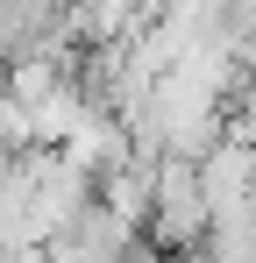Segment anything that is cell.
I'll return each instance as SVG.
<instances>
[{"instance_id":"7a4b0ae2","label":"cell","mask_w":256,"mask_h":263,"mask_svg":"<svg viewBox=\"0 0 256 263\" xmlns=\"http://www.w3.org/2000/svg\"><path fill=\"white\" fill-rule=\"evenodd\" d=\"M71 14H79L93 36H121L128 22H135V0H71Z\"/></svg>"},{"instance_id":"6da1fadb","label":"cell","mask_w":256,"mask_h":263,"mask_svg":"<svg viewBox=\"0 0 256 263\" xmlns=\"http://www.w3.org/2000/svg\"><path fill=\"white\" fill-rule=\"evenodd\" d=\"M150 235H157L164 249H207L213 206H207V185H199V164H192V157H157V206H150Z\"/></svg>"}]
</instances>
